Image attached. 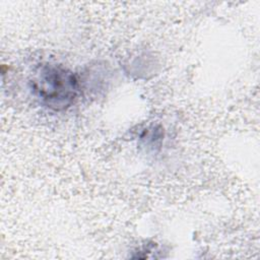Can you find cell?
<instances>
[{
	"label": "cell",
	"mask_w": 260,
	"mask_h": 260,
	"mask_svg": "<svg viewBox=\"0 0 260 260\" xmlns=\"http://www.w3.org/2000/svg\"><path fill=\"white\" fill-rule=\"evenodd\" d=\"M35 96L45 107L62 111L70 107L78 94V81L69 69L59 64H43L30 81Z\"/></svg>",
	"instance_id": "obj_1"
}]
</instances>
